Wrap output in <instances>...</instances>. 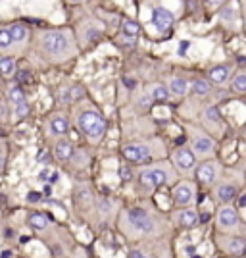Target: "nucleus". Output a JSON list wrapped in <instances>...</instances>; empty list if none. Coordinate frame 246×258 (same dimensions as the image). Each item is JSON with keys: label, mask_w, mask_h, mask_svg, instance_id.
<instances>
[{"label": "nucleus", "mask_w": 246, "mask_h": 258, "mask_svg": "<svg viewBox=\"0 0 246 258\" xmlns=\"http://www.w3.org/2000/svg\"><path fill=\"white\" fill-rule=\"evenodd\" d=\"M186 91H188L186 79H183V77H173V79L169 81V93H171L173 97H183Z\"/></svg>", "instance_id": "obj_20"}, {"label": "nucleus", "mask_w": 246, "mask_h": 258, "mask_svg": "<svg viewBox=\"0 0 246 258\" xmlns=\"http://www.w3.org/2000/svg\"><path fill=\"white\" fill-rule=\"evenodd\" d=\"M192 93L198 95V97L208 95V93H210V83H208L206 79H196V81L192 83Z\"/></svg>", "instance_id": "obj_24"}, {"label": "nucleus", "mask_w": 246, "mask_h": 258, "mask_svg": "<svg viewBox=\"0 0 246 258\" xmlns=\"http://www.w3.org/2000/svg\"><path fill=\"white\" fill-rule=\"evenodd\" d=\"M139 33H141V29H139V23H135L133 20H125V22H122V39L125 41V43H135V39L139 37Z\"/></svg>", "instance_id": "obj_15"}, {"label": "nucleus", "mask_w": 246, "mask_h": 258, "mask_svg": "<svg viewBox=\"0 0 246 258\" xmlns=\"http://www.w3.org/2000/svg\"><path fill=\"white\" fill-rule=\"evenodd\" d=\"M73 156V147H71V143L69 141H58L56 145H54V158L60 162H67L69 158Z\"/></svg>", "instance_id": "obj_16"}, {"label": "nucleus", "mask_w": 246, "mask_h": 258, "mask_svg": "<svg viewBox=\"0 0 246 258\" xmlns=\"http://www.w3.org/2000/svg\"><path fill=\"white\" fill-rule=\"evenodd\" d=\"M148 95L154 98V102H165L171 93H169V87H165L162 83H154L148 87Z\"/></svg>", "instance_id": "obj_18"}, {"label": "nucleus", "mask_w": 246, "mask_h": 258, "mask_svg": "<svg viewBox=\"0 0 246 258\" xmlns=\"http://www.w3.org/2000/svg\"><path fill=\"white\" fill-rule=\"evenodd\" d=\"M235 18H237V12H235V4L231 2V4L223 6V12H221V20H223V22H233Z\"/></svg>", "instance_id": "obj_29"}, {"label": "nucleus", "mask_w": 246, "mask_h": 258, "mask_svg": "<svg viewBox=\"0 0 246 258\" xmlns=\"http://www.w3.org/2000/svg\"><path fill=\"white\" fill-rule=\"evenodd\" d=\"M173 164L177 166V170L181 172H190L194 166H196V152L192 149H186L181 147L173 152Z\"/></svg>", "instance_id": "obj_6"}, {"label": "nucleus", "mask_w": 246, "mask_h": 258, "mask_svg": "<svg viewBox=\"0 0 246 258\" xmlns=\"http://www.w3.org/2000/svg\"><path fill=\"white\" fill-rule=\"evenodd\" d=\"M215 175H217V164H215V162H202V164L196 168V177H198L202 183H206V185L214 183Z\"/></svg>", "instance_id": "obj_11"}, {"label": "nucleus", "mask_w": 246, "mask_h": 258, "mask_svg": "<svg viewBox=\"0 0 246 258\" xmlns=\"http://www.w3.org/2000/svg\"><path fill=\"white\" fill-rule=\"evenodd\" d=\"M239 204L245 208V206H246V194H245V196H241V202H239Z\"/></svg>", "instance_id": "obj_37"}, {"label": "nucleus", "mask_w": 246, "mask_h": 258, "mask_svg": "<svg viewBox=\"0 0 246 258\" xmlns=\"http://www.w3.org/2000/svg\"><path fill=\"white\" fill-rule=\"evenodd\" d=\"M8 100L16 106V104H20V102H23L25 100V93H23V89L20 87V85H12L10 89H8Z\"/></svg>", "instance_id": "obj_22"}, {"label": "nucleus", "mask_w": 246, "mask_h": 258, "mask_svg": "<svg viewBox=\"0 0 246 258\" xmlns=\"http://www.w3.org/2000/svg\"><path fill=\"white\" fill-rule=\"evenodd\" d=\"M48 162V152H44V150H42V152H41V156H39V162Z\"/></svg>", "instance_id": "obj_36"}, {"label": "nucleus", "mask_w": 246, "mask_h": 258, "mask_svg": "<svg viewBox=\"0 0 246 258\" xmlns=\"http://www.w3.org/2000/svg\"><path fill=\"white\" fill-rule=\"evenodd\" d=\"M8 29H10V33H12L14 43H23V41L27 39V35H29L27 27H25V25H21V23H12Z\"/></svg>", "instance_id": "obj_21"}, {"label": "nucleus", "mask_w": 246, "mask_h": 258, "mask_svg": "<svg viewBox=\"0 0 246 258\" xmlns=\"http://www.w3.org/2000/svg\"><path fill=\"white\" fill-rule=\"evenodd\" d=\"M194 198V185L190 181H181L173 187V202L177 206H188Z\"/></svg>", "instance_id": "obj_7"}, {"label": "nucleus", "mask_w": 246, "mask_h": 258, "mask_svg": "<svg viewBox=\"0 0 246 258\" xmlns=\"http://www.w3.org/2000/svg\"><path fill=\"white\" fill-rule=\"evenodd\" d=\"M183 253L186 255V257H194V255H196V247H194V245H186Z\"/></svg>", "instance_id": "obj_33"}, {"label": "nucleus", "mask_w": 246, "mask_h": 258, "mask_svg": "<svg viewBox=\"0 0 246 258\" xmlns=\"http://www.w3.org/2000/svg\"><path fill=\"white\" fill-rule=\"evenodd\" d=\"M206 4H208L210 8H219V6L223 4V0H206Z\"/></svg>", "instance_id": "obj_34"}, {"label": "nucleus", "mask_w": 246, "mask_h": 258, "mask_svg": "<svg viewBox=\"0 0 246 258\" xmlns=\"http://www.w3.org/2000/svg\"><path fill=\"white\" fill-rule=\"evenodd\" d=\"M29 112H31V106L25 100L20 102V104H16V118H25Z\"/></svg>", "instance_id": "obj_30"}, {"label": "nucleus", "mask_w": 246, "mask_h": 258, "mask_svg": "<svg viewBox=\"0 0 246 258\" xmlns=\"http://www.w3.org/2000/svg\"><path fill=\"white\" fill-rule=\"evenodd\" d=\"M231 89H233L235 93H246V73H239V75L233 79Z\"/></svg>", "instance_id": "obj_28"}, {"label": "nucleus", "mask_w": 246, "mask_h": 258, "mask_svg": "<svg viewBox=\"0 0 246 258\" xmlns=\"http://www.w3.org/2000/svg\"><path fill=\"white\" fill-rule=\"evenodd\" d=\"M190 145H192V150H194L198 156L212 154V152H214V149H215L214 139H212V137H208V135H204V133H194V135H192Z\"/></svg>", "instance_id": "obj_9"}, {"label": "nucleus", "mask_w": 246, "mask_h": 258, "mask_svg": "<svg viewBox=\"0 0 246 258\" xmlns=\"http://www.w3.org/2000/svg\"><path fill=\"white\" fill-rule=\"evenodd\" d=\"M77 128L92 143H98L106 133V122L96 110H83L77 116Z\"/></svg>", "instance_id": "obj_2"}, {"label": "nucleus", "mask_w": 246, "mask_h": 258, "mask_svg": "<svg viewBox=\"0 0 246 258\" xmlns=\"http://www.w3.org/2000/svg\"><path fill=\"white\" fill-rule=\"evenodd\" d=\"M169 179V173L164 166H154V168H146L139 173V183L143 187H148V189H156V187H162L165 185Z\"/></svg>", "instance_id": "obj_4"}, {"label": "nucleus", "mask_w": 246, "mask_h": 258, "mask_svg": "<svg viewBox=\"0 0 246 258\" xmlns=\"http://www.w3.org/2000/svg\"><path fill=\"white\" fill-rule=\"evenodd\" d=\"M122 154L125 160L133 164H144L152 158V150L144 143H135V145H125L122 149Z\"/></svg>", "instance_id": "obj_5"}, {"label": "nucleus", "mask_w": 246, "mask_h": 258, "mask_svg": "<svg viewBox=\"0 0 246 258\" xmlns=\"http://www.w3.org/2000/svg\"><path fill=\"white\" fill-rule=\"evenodd\" d=\"M67 131H69V122H67L63 116H54V118L48 122V133H50L52 137H63Z\"/></svg>", "instance_id": "obj_12"}, {"label": "nucleus", "mask_w": 246, "mask_h": 258, "mask_svg": "<svg viewBox=\"0 0 246 258\" xmlns=\"http://www.w3.org/2000/svg\"><path fill=\"white\" fill-rule=\"evenodd\" d=\"M16 71V60L6 56V58H0V75H12Z\"/></svg>", "instance_id": "obj_23"}, {"label": "nucleus", "mask_w": 246, "mask_h": 258, "mask_svg": "<svg viewBox=\"0 0 246 258\" xmlns=\"http://www.w3.org/2000/svg\"><path fill=\"white\" fill-rule=\"evenodd\" d=\"M27 224H29L33 229L42 231V229H46V227L50 226V218H48L44 212H31L29 218H27Z\"/></svg>", "instance_id": "obj_17"}, {"label": "nucleus", "mask_w": 246, "mask_h": 258, "mask_svg": "<svg viewBox=\"0 0 246 258\" xmlns=\"http://www.w3.org/2000/svg\"><path fill=\"white\" fill-rule=\"evenodd\" d=\"M204 122L206 124H219L221 122V116H219V110L215 106H210L204 110Z\"/></svg>", "instance_id": "obj_27"}, {"label": "nucleus", "mask_w": 246, "mask_h": 258, "mask_svg": "<svg viewBox=\"0 0 246 258\" xmlns=\"http://www.w3.org/2000/svg\"><path fill=\"white\" fill-rule=\"evenodd\" d=\"M173 14L167 10V8H162V6H156L152 10V23L154 27L160 33L167 31L171 25H173Z\"/></svg>", "instance_id": "obj_8"}, {"label": "nucleus", "mask_w": 246, "mask_h": 258, "mask_svg": "<svg viewBox=\"0 0 246 258\" xmlns=\"http://www.w3.org/2000/svg\"><path fill=\"white\" fill-rule=\"evenodd\" d=\"M235 194H237L235 187L229 185V183H221V185L215 189V196H217L219 202H229V200L235 198Z\"/></svg>", "instance_id": "obj_19"}, {"label": "nucleus", "mask_w": 246, "mask_h": 258, "mask_svg": "<svg viewBox=\"0 0 246 258\" xmlns=\"http://www.w3.org/2000/svg\"><path fill=\"white\" fill-rule=\"evenodd\" d=\"M27 198H29V200H31V198H33V200H37V198H39V194H35V193H33V194H29Z\"/></svg>", "instance_id": "obj_38"}, {"label": "nucleus", "mask_w": 246, "mask_h": 258, "mask_svg": "<svg viewBox=\"0 0 246 258\" xmlns=\"http://www.w3.org/2000/svg\"><path fill=\"white\" fill-rule=\"evenodd\" d=\"M129 257L131 258H143V257H146V255H144V253H141V251H131V253H129Z\"/></svg>", "instance_id": "obj_35"}, {"label": "nucleus", "mask_w": 246, "mask_h": 258, "mask_svg": "<svg viewBox=\"0 0 246 258\" xmlns=\"http://www.w3.org/2000/svg\"><path fill=\"white\" fill-rule=\"evenodd\" d=\"M48 177L56 179V173H54V170H50V168H44V170H41V173H39V179H41V181H48Z\"/></svg>", "instance_id": "obj_31"}, {"label": "nucleus", "mask_w": 246, "mask_h": 258, "mask_svg": "<svg viewBox=\"0 0 246 258\" xmlns=\"http://www.w3.org/2000/svg\"><path fill=\"white\" fill-rule=\"evenodd\" d=\"M245 255H246V249H245Z\"/></svg>", "instance_id": "obj_40"}, {"label": "nucleus", "mask_w": 246, "mask_h": 258, "mask_svg": "<svg viewBox=\"0 0 246 258\" xmlns=\"http://www.w3.org/2000/svg\"><path fill=\"white\" fill-rule=\"evenodd\" d=\"M152 102H154V98L150 97V95H143V97H141V100H139V108H144V110H146V108H148Z\"/></svg>", "instance_id": "obj_32"}, {"label": "nucleus", "mask_w": 246, "mask_h": 258, "mask_svg": "<svg viewBox=\"0 0 246 258\" xmlns=\"http://www.w3.org/2000/svg\"><path fill=\"white\" fill-rule=\"evenodd\" d=\"M229 65H214L210 71H208V79L214 83V85H223L227 79H229Z\"/></svg>", "instance_id": "obj_14"}, {"label": "nucleus", "mask_w": 246, "mask_h": 258, "mask_svg": "<svg viewBox=\"0 0 246 258\" xmlns=\"http://www.w3.org/2000/svg\"><path fill=\"white\" fill-rule=\"evenodd\" d=\"M41 48L50 60H63L71 56V39L67 31H48L41 39Z\"/></svg>", "instance_id": "obj_1"}, {"label": "nucleus", "mask_w": 246, "mask_h": 258, "mask_svg": "<svg viewBox=\"0 0 246 258\" xmlns=\"http://www.w3.org/2000/svg\"><path fill=\"white\" fill-rule=\"evenodd\" d=\"M14 44V39H12V33L8 27H0V50H6Z\"/></svg>", "instance_id": "obj_25"}, {"label": "nucleus", "mask_w": 246, "mask_h": 258, "mask_svg": "<svg viewBox=\"0 0 246 258\" xmlns=\"http://www.w3.org/2000/svg\"><path fill=\"white\" fill-rule=\"evenodd\" d=\"M227 249H229L233 255H245L246 241H243V239H231V241L227 243Z\"/></svg>", "instance_id": "obj_26"}, {"label": "nucleus", "mask_w": 246, "mask_h": 258, "mask_svg": "<svg viewBox=\"0 0 246 258\" xmlns=\"http://www.w3.org/2000/svg\"><path fill=\"white\" fill-rule=\"evenodd\" d=\"M177 224L181 227H194L198 222H200V216H198V212L196 210H192V208H184L181 212H177Z\"/></svg>", "instance_id": "obj_13"}, {"label": "nucleus", "mask_w": 246, "mask_h": 258, "mask_svg": "<svg viewBox=\"0 0 246 258\" xmlns=\"http://www.w3.org/2000/svg\"><path fill=\"white\" fill-rule=\"evenodd\" d=\"M69 2H75L77 4V2H83V0H69Z\"/></svg>", "instance_id": "obj_39"}, {"label": "nucleus", "mask_w": 246, "mask_h": 258, "mask_svg": "<svg viewBox=\"0 0 246 258\" xmlns=\"http://www.w3.org/2000/svg\"><path fill=\"white\" fill-rule=\"evenodd\" d=\"M217 226L221 229H233L239 226V214L231 206H223L217 212Z\"/></svg>", "instance_id": "obj_10"}, {"label": "nucleus", "mask_w": 246, "mask_h": 258, "mask_svg": "<svg viewBox=\"0 0 246 258\" xmlns=\"http://www.w3.org/2000/svg\"><path fill=\"white\" fill-rule=\"evenodd\" d=\"M125 224L131 227L133 233H139V235L152 233L154 231L152 216L146 210H143V208H129L125 212Z\"/></svg>", "instance_id": "obj_3"}]
</instances>
